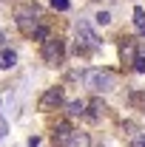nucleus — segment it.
<instances>
[{"instance_id": "1", "label": "nucleus", "mask_w": 145, "mask_h": 147, "mask_svg": "<svg viewBox=\"0 0 145 147\" xmlns=\"http://www.w3.org/2000/svg\"><path fill=\"white\" fill-rule=\"evenodd\" d=\"M83 85L94 93H105L117 85V76L111 71H103V68H94V71H85L83 74Z\"/></svg>"}, {"instance_id": "2", "label": "nucleus", "mask_w": 145, "mask_h": 147, "mask_svg": "<svg viewBox=\"0 0 145 147\" xmlns=\"http://www.w3.org/2000/svg\"><path fill=\"white\" fill-rule=\"evenodd\" d=\"M74 37H77V51H94V48H100V37L91 31L88 23H77L74 26Z\"/></svg>"}, {"instance_id": "3", "label": "nucleus", "mask_w": 145, "mask_h": 147, "mask_svg": "<svg viewBox=\"0 0 145 147\" xmlns=\"http://www.w3.org/2000/svg\"><path fill=\"white\" fill-rule=\"evenodd\" d=\"M63 57H66V42L63 40H46L43 42V59L49 65H60Z\"/></svg>"}, {"instance_id": "4", "label": "nucleus", "mask_w": 145, "mask_h": 147, "mask_svg": "<svg viewBox=\"0 0 145 147\" xmlns=\"http://www.w3.org/2000/svg\"><path fill=\"white\" fill-rule=\"evenodd\" d=\"M17 26H20L23 34H34V28L40 26L37 23V11L34 9H20L17 11Z\"/></svg>"}, {"instance_id": "5", "label": "nucleus", "mask_w": 145, "mask_h": 147, "mask_svg": "<svg viewBox=\"0 0 145 147\" xmlns=\"http://www.w3.org/2000/svg\"><path fill=\"white\" fill-rule=\"evenodd\" d=\"M60 105H63V91L60 88H49L43 93V99H40V110H54Z\"/></svg>"}, {"instance_id": "6", "label": "nucleus", "mask_w": 145, "mask_h": 147, "mask_svg": "<svg viewBox=\"0 0 145 147\" xmlns=\"http://www.w3.org/2000/svg\"><path fill=\"white\" fill-rule=\"evenodd\" d=\"M66 147H91V136L88 133H80V130H71Z\"/></svg>"}, {"instance_id": "7", "label": "nucleus", "mask_w": 145, "mask_h": 147, "mask_svg": "<svg viewBox=\"0 0 145 147\" xmlns=\"http://www.w3.org/2000/svg\"><path fill=\"white\" fill-rule=\"evenodd\" d=\"M120 57H122V62H134V57H137V42H134V40H122Z\"/></svg>"}, {"instance_id": "8", "label": "nucleus", "mask_w": 145, "mask_h": 147, "mask_svg": "<svg viewBox=\"0 0 145 147\" xmlns=\"http://www.w3.org/2000/svg\"><path fill=\"white\" fill-rule=\"evenodd\" d=\"M68 136H71V127H68L66 122H63V125H57V130H54V144H57V147H66Z\"/></svg>"}, {"instance_id": "9", "label": "nucleus", "mask_w": 145, "mask_h": 147, "mask_svg": "<svg viewBox=\"0 0 145 147\" xmlns=\"http://www.w3.org/2000/svg\"><path fill=\"white\" fill-rule=\"evenodd\" d=\"M14 62H17V54L12 48H3L0 51V68H14Z\"/></svg>"}, {"instance_id": "10", "label": "nucleus", "mask_w": 145, "mask_h": 147, "mask_svg": "<svg viewBox=\"0 0 145 147\" xmlns=\"http://www.w3.org/2000/svg\"><path fill=\"white\" fill-rule=\"evenodd\" d=\"M134 26H137V31L140 34H145V9H134Z\"/></svg>"}, {"instance_id": "11", "label": "nucleus", "mask_w": 145, "mask_h": 147, "mask_svg": "<svg viewBox=\"0 0 145 147\" xmlns=\"http://www.w3.org/2000/svg\"><path fill=\"white\" fill-rule=\"evenodd\" d=\"M88 108H91L88 119H100V116H103V110H105V105H103L100 99H94V102H88Z\"/></svg>"}, {"instance_id": "12", "label": "nucleus", "mask_w": 145, "mask_h": 147, "mask_svg": "<svg viewBox=\"0 0 145 147\" xmlns=\"http://www.w3.org/2000/svg\"><path fill=\"white\" fill-rule=\"evenodd\" d=\"M68 113H71V116H83V113H85V102H83V99L71 102V105H68Z\"/></svg>"}, {"instance_id": "13", "label": "nucleus", "mask_w": 145, "mask_h": 147, "mask_svg": "<svg viewBox=\"0 0 145 147\" xmlns=\"http://www.w3.org/2000/svg\"><path fill=\"white\" fill-rule=\"evenodd\" d=\"M131 65H134V68H137V71H140V74H145V54L134 57V62H131Z\"/></svg>"}, {"instance_id": "14", "label": "nucleus", "mask_w": 145, "mask_h": 147, "mask_svg": "<svg viewBox=\"0 0 145 147\" xmlns=\"http://www.w3.org/2000/svg\"><path fill=\"white\" fill-rule=\"evenodd\" d=\"M51 9H57V11H66V9H68V0H51Z\"/></svg>"}, {"instance_id": "15", "label": "nucleus", "mask_w": 145, "mask_h": 147, "mask_svg": "<svg viewBox=\"0 0 145 147\" xmlns=\"http://www.w3.org/2000/svg\"><path fill=\"white\" fill-rule=\"evenodd\" d=\"M97 23H100V26H108V23H111V14H108V11H100V14H97Z\"/></svg>"}, {"instance_id": "16", "label": "nucleus", "mask_w": 145, "mask_h": 147, "mask_svg": "<svg viewBox=\"0 0 145 147\" xmlns=\"http://www.w3.org/2000/svg\"><path fill=\"white\" fill-rule=\"evenodd\" d=\"M31 37H34V40H46V37H49V31H46L43 26H37V28H34V34H31Z\"/></svg>"}, {"instance_id": "17", "label": "nucleus", "mask_w": 145, "mask_h": 147, "mask_svg": "<svg viewBox=\"0 0 145 147\" xmlns=\"http://www.w3.org/2000/svg\"><path fill=\"white\" fill-rule=\"evenodd\" d=\"M131 147H145V133H140V136H134V142H131Z\"/></svg>"}, {"instance_id": "18", "label": "nucleus", "mask_w": 145, "mask_h": 147, "mask_svg": "<svg viewBox=\"0 0 145 147\" xmlns=\"http://www.w3.org/2000/svg\"><path fill=\"white\" fill-rule=\"evenodd\" d=\"M29 147H40V139H37V136H31V139H29Z\"/></svg>"}, {"instance_id": "19", "label": "nucleus", "mask_w": 145, "mask_h": 147, "mask_svg": "<svg viewBox=\"0 0 145 147\" xmlns=\"http://www.w3.org/2000/svg\"><path fill=\"white\" fill-rule=\"evenodd\" d=\"M3 136H6V122L0 119V139H3Z\"/></svg>"}, {"instance_id": "20", "label": "nucleus", "mask_w": 145, "mask_h": 147, "mask_svg": "<svg viewBox=\"0 0 145 147\" xmlns=\"http://www.w3.org/2000/svg\"><path fill=\"white\" fill-rule=\"evenodd\" d=\"M0 45H3V37H0Z\"/></svg>"}]
</instances>
